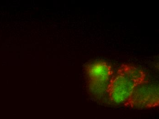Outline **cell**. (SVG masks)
<instances>
[{
    "mask_svg": "<svg viewBox=\"0 0 159 119\" xmlns=\"http://www.w3.org/2000/svg\"><path fill=\"white\" fill-rule=\"evenodd\" d=\"M146 74L141 69L129 64H123L112 76L107 91L111 102L124 104L137 86L145 81Z\"/></svg>",
    "mask_w": 159,
    "mask_h": 119,
    "instance_id": "obj_1",
    "label": "cell"
},
{
    "mask_svg": "<svg viewBox=\"0 0 159 119\" xmlns=\"http://www.w3.org/2000/svg\"><path fill=\"white\" fill-rule=\"evenodd\" d=\"M124 104L138 110L157 107L159 104L158 85L144 81L137 86Z\"/></svg>",
    "mask_w": 159,
    "mask_h": 119,
    "instance_id": "obj_3",
    "label": "cell"
},
{
    "mask_svg": "<svg viewBox=\"0 0 159 119\" xmlns=\"http://www.w3.org/2000/svg\"><path fill=\"white\" fill-rule=\"evenodd\" d=\"M85 72L90 93L98 98L102 97L113 76L111 66L105 61H96L87 65Z\"/></svg>",
    "mask_w": 159,
    "mask_h": 119,
    "instance_id": "obj_2",
    "label": "cell"
}]
</instances>
